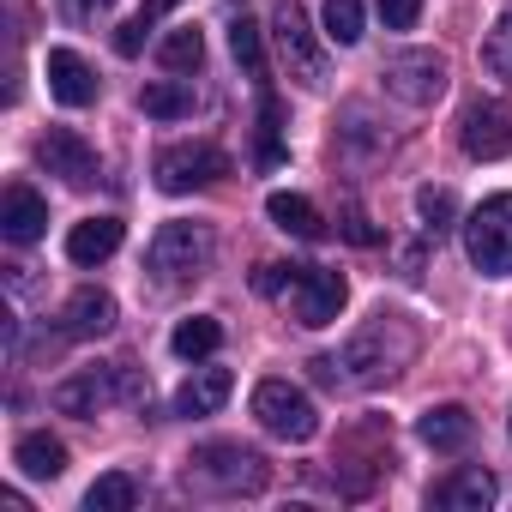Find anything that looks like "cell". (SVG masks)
<instances>
[{
	"mask_svg": "<svg viewBox=\"0 0 512 512\" xmlns=\"http://www.w3.org/2000/svg\"><path fill=\"white\" fill-rule=\"evenodd\" d=\"M410 356H416V332H410V320H398V314H374L362 332H350L338 368H344L356 386H380V380H392Z\"/></svg>",
	"mask_w": 512,
	"mask_h": 512,
	"instance_id": "6da1fadb",
	"label": "cell"
},
{
	"mask_svg": "<svg viewBox=\"0 0 512 512\" xmlns=\"http://www.w3.org/2000/svg\"><path fill=\"white\" fill-rule=\"evenodd\" d=\"M260 284L266 296H290V314L302 320V326H332L338 320V308H344V278L338 272H326V266H260Z\"/></svg>",
	"mask_w": 512,
	"mask_h": 512,
	"instance_id": "7a4b0ae2",
	"label": "cell"
},
{
	"mask_svg": "<svg viewBox=\"0 0 512 512\" xmlns=\"http://www.w3.org/2000/svg\"><path fill=\"white\" fill-rule=\"evenodd\" d=\"M266 458L253 446H235V440H211L187 458V482L193 488H211V494H260L266 488Z\"/></svg>",
	"mask_w": 512,
	"mask_h": 512,
	"instance_id": "3957f363",
	"label": "cell"
},
{
	"mask_svg": "<svg viewBox=\"0 0 512 512\" xmlns=\"http://www.w3.org/2000/svg\"><path fill=\"white\" fill-rule=\"evenodd\" d=\"M464 253L482 278H512V193H494L464 217Z\"/></svg>",
	"mask_w": 512,
	"mask_h": 512,
	"instance_id": "277c9868",
	"label": "cell"
},
{
	"mask_svg": "<svg viewBox=\"0 0 512 512\" xmlns=\"http://www.w3.org/2000/svg\"><path fill=\"white\" fill-rule=\"evenodd\" d=\"M272 37H278L284 73L296 85L320 91L326 85V49H320V37H314V25H308V13L296 7V0H278V7H272Z\"/></svg>",
	"mask_w": 512,
	"mask_h": 512,
	"instance_id": "5b68a950",
	"label": "cell"
},
{
	"mask_svg": "<svg viewBox=\"0 0 512 512\" xmlns=\"http://www.w3.org/2000/svg\"><path fill=\"white\" fill-rule=\"evenodd\" d=\"M253 416H260V428L278 434V440H314L320 434L314 398L302 386H290V380H260L253 386Z\"/></svg>",
	"mask_w": 512,
	"mask_h": 512,
	"instance_id": "8992f818",
	"label": "cell"
},
{
	"mask_svg": "<svg viewBox=\"0 0 512 512\" xmlns=\"http://www.w3.org/2000/svg\"><path fill=\"white\" fill-rule=\"evenodd\" d=\"M229 175V151L211 139H187V145H163L157 151V187L163 193H193Z\"/></svg>",
	"mask_w": 512,
	"mask_h": 512,
	"instance_id": "52a82bcc",
	"label": "cell"
},
{
	"mask_svg": "<svg viewBox=\"0 0 512 512\" xmlns=\"http://www.w3.org/2000/svg\"><path fill=\"white\" fill-rule=\"evenodd\" d=\"M145 266L157 278H193V272H205L211 266V229L205 223H163L151 235Z\"/></svg>",
	"mask_w": 512,
	"mask_h": 512,
	"instance_id": "ba28073f",
	"label": "cell"
},
{
	"mask_svg": "<svg viewBox=\"0 0 512 512\" xmlns=\"http://www.w3.org/2000/svg\"><path fill=\"white\" fill-rule=\"evenodd\" d=\"M380 79H386V91H392L398 103L428 109V103H440V91H446V55H434V49H404V55L386 61Z\"/></svg>",
	"mask_w": 512,
	"mask_h": 512,
	"instance_id": "9c48e42d",
	"label": "cell"
},
{
	"mask_svg": "<svg viewBox=\"0 0 512 512\" xmlns=\"http://www.w3.org/2000/svg\"><path fill=\"white\" fill-rule=\"evenodd\" d=\"M458 145H464V157H476V163L506 157V151H512V103L476 97V103L464 109V121H458Z\"/></svg>",
	"mask_w": 512,
	"mask_h": 512,
	"instance_id": "30bf717a",
	"label": "cell"
},
{
	"mask_svg": "<svg viewBox=\"0 0 512 512\" xmlns=\"http://www.w3.org/2000/svg\"><path fill=\"white\" fill-rule=\"evenodd\" d=\"M37 163H43L49 175H61L67 187H91V181H97V151H91L73 127H49V133L37 139Z\"/></svg>",
	"mask_w": 512,
	"mask_h": 512,
	"instance_id": "8fae6325",
	"label": "cell"
},
{
	"mask_svg": "<svg viewBox=\"0 0 512 512\" xmlns=\"http://www.w3.org/2000/svg\"><path fill=\"white\" fill-rule=\"evenodd\" d=\"M121 398V374L115 368H79V374H67L55 392H49V404L61 410V416H97V410H109Z\"/></svg>",
	"mask_w": 512,
	"mask_h": 512,
	"instance_id": "7c38bea8",
	"label": "cell"
},
{
	"mask_svg": "<svg viewBox=\"0 0 512 512\" xmlns=\"http://www.w3.org/2000/svg\"><path fill=\"white\" fill-rule=\"evenodd\" d=\"M43 229H49V205H43V193L25 187V181H13L7 193H0V235H7L13 247H31Z\"/></svg>",
	"mask_w": 512,
	"mask_h": 512,
	"instance_id": "4fadbf2b",
	"label": "cell"
},
{
	"mask_svg": "<svg viewBox=\"0 0 512 512\" xmlns=\"http://www.w3.org/2000/svg\"><path fill=\"white\" fill-rule=\"evenodd\" d=\"M494 494H500V482H494L482 464H458L446 482H434V488H428V500H434V506H446V512H488V506H494Z\"/></svg>",
	"mask_w": 512,
	"mask_h": 512,
	"instance_id": "5bb4252c",
	"label": "cell"
},
{
	"mask_svg": "<svg viewBox=\"0 0 512 512\" xmlns=\"http://www.w3.org/2000/svg\"><path fill=\"white\" fill-rule=\"evenodd\" d=\"M49 91H55V103H67V109H91V103H97V73H91V61L73 55V49H49Z\"/></svg>",
	"mask_w": 512,
	"mask_h": 512,
	"instance_id": "9a60e30c",
	"label": "cell"
},
{
	"mask_svg": "<svg viewBox=\"0 0 512 512\" xmlns=\"http://www.w3.org/2000/svg\"><path fill=\"white\" fill-rule=\"evenodd\" d=\"M61 332L67 338H103V332H115V296L109 290H73L67 296V308H61Z\"/></svg>",
	"mask_w": 512,
	"mask_h": 512,
	"instance_id": "2e32d148",
	"label": "cell"
},
{
	"mask_svg": "<svg viewBox=\"0 0 512 512\" xmlns=\"http://www.w3.org/2000/svg\"><path fill=\"white\" fill-rule=\"evenodd\" d=\"M416 440L434 446V452H464V446L476 440V416H470L464 404H434V410H422Z\"/></svg>",
	"mask_w": 512,
	"mask_h": 512,
	"instance_id": "e0dca14e",
	"label": "cell"
},
{
	"mask_svg": "<svg viewBox=\"0 0 512 512\" xmlns=\"http://www.w3.org/2000/svg\"><path fill=\"white\" fill-rule=\"evenodd\" d=\"M229 392H235L229 368H193L181 380V392H175V416H211V410L229 404Z\"/></svg>",
	"mask_w": 512,
	"mask_h": 512,
	"instance_id": "ac0fdd59",
	"label": "cell"
},
{
	"mask_svg": "<svg viewBox=\"0 0 512 512\" xmlns=\"http://www.w3.org/2000/svg\"><path fill=\"white\" fill-rule=\"evenodd\" d=\"M115 247H121V217H85V223L67 229V260L73 266H103Z\"/></svg>",
	"mask_w": 512,
	"mask_h": 512,
	"instance_id": "d6986e66",
	"label": "cell"
},
{
	"mask_svg": "<svg viewBox=\"0 0 512 512\" xmlns=\"http://www.w3.org/2000/svg\"><path fill=\"white\" fill-rule=\"evenodd\" d=\"M266 217H272L284 235H302V241H320V235H326V217H320L314 199H302V193H272V199H266Z\"/></svg>",
	"mask_w": 512,
	"mask_h": 512,
	"instance_id": "ffe728a7",
	"label": "cell"
},
{
	"mask_svg": "<svg viewBox=\"0 0 512 512\" xmlns=\"http://www.w3.org/2000/svg\"><path fill=\"white\" fill-rule=\"evenodd\" d=\"M13 464H19L25 476H37V482H55V476L67 470V446H61L55 434H25V440L13 446Z\"/></svg>",
	"mask_w": 512,
	"mask_h": 512,
	"instance_id": "44dd1931",
	"label": "cell"
},
{
	"mask_svg": "<svg viewBox=\"0 0 512 512\" xmlns=\"http://www.w3.org/2000/svg\"><path fill=\"white\" fill-rule=\"evenodd\" d=\"M139 109H145L151 121H187V115H193V85H187V79H151V85L139 91Z\"/></svg>",
	"mask_w": 512,
	"mask_h": 512,
	"instance_id": "7402d4cb",
	"label": "cell"
},
{
	"mask_svg": "<svg viewBox=\"0 0 512 512\" xmlns=\"http://www.w3.org/2000/svg\"><path fill=\"white\" fill-rule=\"evenodd\" d=\"M217 344H223V326H217L211 314H193V320H181V326L169 332V350H175L181 362H205V356H217Z\"/></svg>",
	"mask_w": 512,
	"mask_h": 512,
	"instance_id": "603a6c76",
	"label": "cell"
},
{
	"mask_svg": "<svg viewBox=\"0 0 512 512\" xmlns=\"http://www.w3.org/2000/svg\"><path fill=\"white\" fill-rule=\"evenodd\" d=\"M139 506V482L127 470H109L85 488V512H133Z\"/></svg>",
	"mask_w": 512,
	"mask_h": 512,
	"instance_id": "cb8c5ba5",
	"label": "cell"
},
{
	"mask_svg": "<svg viewBox=\"0 0 512 512\" xmlns=\"http://www.w3.org/2000/svg\"><path fill=\"white\" fill-rule=\"evenodd\" d=\"M199 61H205V37L193 25H181V31H169L157 43V67L163 73H199Z\"/></svg>",
	"mask_w": 512,
	"mask_h": 512,
	"instance_id": "d4e9b609",
	"label": "cell"
},
{
	"mask_svg": "<svg viewBox=\"0 0 512 512\" xmlns=\"http://www.w3.org/2000/svg\"><path fill=\"white\" fill-rule=\"evenodd\" d=\"M416 217H422V235H446L452 229V217H458V199L446 193V187H416Z\"/></svg>",
	"mask_w": 512,
	"mask_h": 512,
	"instance_id": "484cf974",
	"label": "cell"
},
{
	"mask_svg": "<svg viewBox=\"0 0 512 512\" xmlns=\"http://www.w3.org/2000/svg\"><path fill=\"white\" fill-rule=\"evenodd\" d=\"M229 55L253 79H266V43H260V25H253V19H229Z\"/></svg>",
	"mask_w": 512,
	"mask_h": 512,
	"instance_id": "4316f807",
	"label": "cell"
},
{
	"mask_svg": "<svg viewBox=\"0 0 512 512\" xmlns=\"http://www.w3.org/2000/svg\"><path fill=\"white\" fill-rule=\"evenodd\" d=\"M260 163H266V169L284 163V109H278L272 91L260 97Z\"/></svg>",
	"mask_w": 512,
	"mask_h": 512,
	"instance_id": "83f0119b",
	"label": "cell"
},
{
	"mask_svg": "<svg viewBox=\"0 0 512 512\" xmlns=\"http://www.w3.org/2000/svg\"><path fill=\"white\" fill-rule=\"evenodd\" d=\"M326 37L338 49L362 43V0H326Z\"/></svg>",
	"mask_w": 512,
	"mask_h": 512,
	"instance_id": "f1b7e54d",
	"label": "cell"
},
{
	"mask_svg": "<svg viewBox=\"0 0 512 512\" xmlns=\"http://www.w3.org/2000/svg\"><path fill=\"white\" fill-rule=\"evenodd\" d=\"M482 67H488L494 79H512V13L482 37Z\"/></svg>",
	"mask_w": 512,
	"mask_h": 512,
	"instance_id": "f546056e",
	"label": "cell"
},
{
	"mask_svg": "<svg viewBox=\"0 0 512 512\" xmlns=\"http://www.w3.org/2000/svg\"><path fill=\"white\" fill-rule=\"evenodd\" d=\"M109 7H115V0H61V19L79 25V31H91V25L109 19Z\"/></svg>",
	"mask_w": 512,
	"mask_h": 512,
	"instance_id": "4dcf8cb0",
	"label": "cell"
},
{
	"mask_svg": "<svg viewBox=\"0 0 512 512\" xmlns=\"http://www.w3.org/2000/svg\"><path fill=\"white\" fill-rule=\"evenodd\" d=\"M374 7H380L386 31H410V25L422 19V0H374Z\"/></svg>",
	"mask_w": 512,
	"mask_h": 512,
	"instance_id": "1f68e13d",
	"label": "cell"
},
{
	"mask_svg": "<svg viewBox=\"0 0 512 512\" xmlns=\"http://www.w3.org/2000/svg\"><path fill=\"white\" fill-rule=\"evenodd\" d=\"M115 374H121V404H145V398H151V380H145L133 362H115Z\"/></svg>",
	"mask_w": 512,
	"mask_h": 512,
	"instance_id": "d6a6232c",
	"label": "cell"
},
{
	"mask_svg": "<svg viewBox=\"0 0 512 512\" xmlns=\"http://www.w3.org/2000/svg\"><path fill=\"white\" fill-rule=\"evenodd\" d=\"M145 31H151V25H145V19H139V13H133V19H127V25H121V31H115V55H127V61H133V55H139V49H145Z\"/></svg>",
	"mask_w": 512,
	"mask_h": 512,
	"instance_id": "836d02e7",
	"label": "cell"
},
{
	"mask_svg": "<svg viewBox=\"0 0 512 512\" xmlns=\"http://www.w3.org/2000/svg\"><path fill=\"white\" fill-rule=\"evenodd\" d=\"M344 235H350L356 247H374V241H380V229H374V223H368L362 211H350V223H344Z\"/></svg>",
	"mask_w": 512,
	"mask_h": 512,
	"instance_id": "e575fe53",
	"label": "cell"
},
{
	"mask_svg": "<svg viewBox=\"0 0 512 512\" xmlns=\"http://www.w3.org/2000/svg\"><path fill=\"white\" fill-rule=\"evenodd\" d=\"M308 368H314V380H320V386H338V362H332V356H314Z\"/></svg>",
	"mask_w": 512,
	"mask_h": 512,
	"instance_id": "d590c367",
	"label": "cell"
},
{
	"mask_svg": "<svg viewBox=\"0 0 512 512\" xmlns=\"http://www.w3.org/2000/svg\"><path fill=\"white\" fill-rule=\"evenodd\" d=\"M169 7H175V0H145V7H139V19H145V25H157Z\"/></svg>",
	"mask_w": 512,
	"mask_h": 512,
	"instance_id": "8d00e7d4",
	"label": "cell"
}]
</instances>
